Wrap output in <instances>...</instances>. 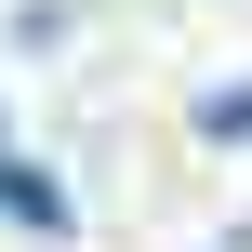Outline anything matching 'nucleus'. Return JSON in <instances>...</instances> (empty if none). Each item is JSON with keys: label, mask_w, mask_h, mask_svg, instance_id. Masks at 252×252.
Returning <instances> with one entry per match:
<instances>
[{"label": "nucleus", "mask_w": 252, "mask_h": 252, "mask_svg": "<svg viewBox=\"0 0 252 252\" xmlns=\"http://www.w3.org/2000/svg\"><path fill=\"white\" fill-rule=\"evenodd\" d=\"M199 133H213V146H252V80H226V93H199Z\"/></svg>", "instance_id": "f03ea898"}, {"label": "nucleus", "mask_w": 252, "mask_h": 252, "mask_svg": "<svg viewBox=\"0 0 252 252\" xmlns=\"http://www.w3.org/2000/svg\"><path fill=\"white\" fill-rule=\"evenodd\" d=\"M0 226H27V239H66V186H53L40 159H0Z\"/></svg>", "instance_id": "f257e3e1"}]
</instances>
